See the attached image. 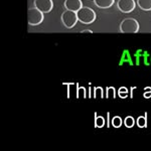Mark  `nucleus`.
Wrapping results in <instances>:
<instances>
[{
	"label": "nucleus",
	"mask_w": 151,
	"mask_h": 151,
	"mask_svg": "<svg viewBox=\"0 0 151 151\" xmlns=\"http://www.w3.org/2000/svg\"><path fill=\"white\" fill-rule=\"evenodd\" d=\"M139 28V22L135 18H125L120 23V31L122 33H137Z\"/></svg>",
	"instance_id": "f03ea898"
},
{
	"label": "nucleus",
	"mask_w": 151,
	"mask_h": 151,
	"mask_svg": "<svg viewBox=\"0 0 151 151\" xmlns=\"http://www.w3.org/2000/svg\"><path fill=\"white\" fill-rule=\"evenodd\" d=\"M94 92H95V98H101V99L103 98V89L101 87L95 88Z\"/></svg>",
	"instance_id": "dca6fc26"
},
{
	"label": "nucleus",
	"mask_w": 151,
	"mask_h": 151,
	"mask_svg": "<svg viewBox=\"0 0 151 151\" xmlns=\"http://www.w3.org/2000/svg\"><path fill=\"white\" fill-rule=\"evenodd\" d=\"M118 96L120 98H126L128 96V89L125 87H122L118 90Z\"/></svg>",
	"instance_id": "2eb2a0df"
},
{
	"label": "nucleus",
	"mask_w": 151,
	"mask_h": 151,
	"mask_svg": "<svg viewBox=\"0 0 151 151\" xmlns=\"http://www.w3.org/2000/svg\"><path fill=\"white\" fill-rule=\"evenodd\" d=\"M137 125L140 128H144L147 126V120H146V115L145 116H140L137 118Z\"/></svg>",
	"instance_id": "f8f14e48"
},
{
	"label": "nucleus",
	"mask_w": 151,
	"mask_h": 151,
	"mask_svg": "<svg viewBox=\"0 0 151 151\" xmlns=\"http://www.w3.org/2000/svg\"><path fill=\"white\" fill-rule=\"evenodd\" d=\"M124 124H125V126L127 128H131L134 126V124H135V120H134L133 117L131 116H128L125 118V120H124Z\"/></svg>",
	"instance_id": "ddd939ff"
},
{
	"label": "nucleus",
	"mask_w": 151,
	"mask_h": 151,
	"mask_svg": "<svg viewBox=\"0 0 151 151\" xmlns=\"http://www.w3.org/2000/svg\"><path fill=\"white\" fill-rule=\"evenodd\" d=\"M137 5L144 11L151 10V0H137Z\"/></svg>",
	"instance_id": "1a4fd4ad"
},
{
	"label": "nucleus",
	"mask_w": 151,
	"mask_h": 151,
	"mask_svg": "<svg viewBox=\"0 0 151 151\" xmlns=\"http://www.w3.org/2000/svg\"><path fill=\"white\" fill-rule=\"evenodd\" d=\"M62 22L67 28H73L74 26L77 24L78 20V16H77V12L72 11V10H67L63 12L62 14Z\"/></svg>",
	"instance_id": "20e7f679"
},
{
	"label": "nucleus",
	"mask_w": 151,
	"mask_h": 151,
	"mask_svg": "<svg viewBox=\"0 0 151 151\" xmlns=\"http://www.w3.org/2000/svg\"><path fill=\"white\" fill-rule=\"evenodd\" d=\"M78 20L84 24H91L96 19V12L90 7H84L77 11Z\"/></svg>",
	"instance_id": "f257e3e1"
},
{
	"label": "nucleus",
	"mask_w": 151,
	"mask_h": 151,
	"mask_svg": "<svg viewBox=\"0 0 151 151\" xmlns=\"http://www.w3.org/2000/svg\"><path fill=\"white\" fill-rule=\"evenodd\" d=\"M117 7L123 13H130L136 7V2L134 0H118Z\"/></svg>",
	"instance_id": "39448f33"
},
{
	"label": "nucleus",
	"mask_w": 151,
	"mask_h": 151,
	"mask_svg": "<svg viewBox=\"0 0 151 151\" xmlns=\"http://www.w3.org/2000/svg\"><path fill=\"white\" fill-rule=\"evenodd\" d=\"M81 33H93V31L90 30V29H84V30L81 31Z\"/></svg>",
	"instance_id": "a211bd4d"
},
{
	"label": "nucleus",
	"mask_w": 151,
	"mask_h": 151,
	"mask_svg": "<svg viewBox=\"0 0 151 151\" xmlns=\"http://www.w3.org/2000/svg\"><path fill=\"white\" fill-rule=\"evenodd\" d=\"M105 125V119L102 116H96V120H95V126L98 128H102Z\"/></svg>",
	"instance_id": "4468645a"
},
{
	"label": "nucleus",
	"mask_w": 151,
	"mask_h": 151,
	"mask_svg": "<svg viewBox=\"0 0 151 151\" xmlns=\"http://www.w3.org/2000/svg\"><path fill=\"white\" fill-rule=\"evenodd\" d=\"M145 93L143 94V96L145 97V98H151V88L150 87H147L144 89Z\"/></svg>",
	"instance_id": "f3484780"
},
{
	"label": "nucleus",
	"mask_w": 151,
	"mask_h": 151,
	"mask_svg": "<svg viewBox=\"0 0 151 151\" xmlns=\"http://www.w3.org/2000/svg\"><path fill=\"white\" fill-rule=\"evenodd\" d=\"M114 2H115V0H94L95 5L102 9L110 8L114 4Z\"/></svg>",
	"instance_id": "6e6552de"
},
{
	"label": "nucleus",
	"mask_w": 151,
	"mask_h": 151,
	"mask_svg": "<svg viewBox=\"0 0 151 151\" xmlns=\"http://www.w3.org/2000/svg\"><path fill=\"white\" fill-rule=\"evenodd\" d=\"M116 97V90L114 87H108L106 91V98L107 99H115Z\"/></svg>",
	"instance_id": "9d476101"
},
{
	"label": "nucleus",
	"mask_w": 151,
	"mask_h": 151,
	"mask_svg": "<svg viewBox=\"0 0 151 151\" xmlns=\"http://www.w3.org/2000/svg\"><path fill=\"white\" fill-rule=\"evenodd\" d=\"M35 7L42 13H48L53 7L52 0H35Z\"/></svg>",
	"instance_id": "423d86ee"
},
{
	"label": "nucleus",
	"mask_w": 151,
	"mask_h": 151,
	"mask_svg": "<svg viewBox=\"0 0 151 151\" xmlns=\"http://www.w3.org/2000/svg\"><path fill=\"white\" fill-rule=\"evenodd\" d=\"M82 7H83L82 0H65V8L67 10H72L77 12Z\"/></svg>",
	"instance_id": "0eeeda50"
},
{
	"label": "nucleus",
	"mask_w": 151,
	"mask_h": 151,
	"mask_svg": "<svg viewBox=\"0 0 151 151\" xmlns=\"http://www.w3.org/2000/svg\"><path fill=\"white\" fill-rule=\"evenodd\" d=\"M43 13L37 8H29L27 11V21L29 25H38L43 21Z\"/></svg>",
	"instance_id": "7ed1b4c3"
},
{
	"label": "nucleus",
	"mask_w": 151,
	"mask_h": 151,
	"mask_svg": "<svg viewBox=\"0 0 151 151\" xmlns=\"http://www.w3.org/2000/svg\"><path fill=\"white\" fill-rule=\"evenodd\" d=\"M122 124H123V121H122V118H121L120 116L113 117V119H112V125H113L114 127L119 128V127H121Z\"/></svg>",
	"instance_id": "9b49d317"
}]
</instances>
